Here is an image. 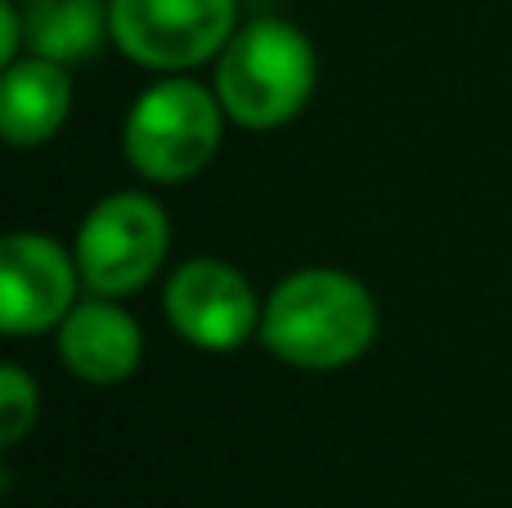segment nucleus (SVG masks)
I'll return each mask as SVG.
<instances>
[{
  "mask_svg": "<svg viewBox=\"0 0 512 508\" xmlns=\"http://www.w3.org/2000/svg\"><path fill=\"white\" fill-rule=\"evenodd\" d=\"M378 306L369 288L346 270H297L261 306V342L292 369H342L369 351Z\"/></svg>",
  "mask_w": 512,
  "mask_h": 508,
  "instance_id": "obj_1",
  "label": "nucleus"
},
{
  "mask_svg": "<svg viewBox=\"0 0 512 508\" xmlns=\"http://www.w3.org/2000/svg\"><path fill=\"white\" fill-rule=\"evenodd\" d=\"M77 284V257L54 239L0 234V333L5 338L59 329L63 315L77 306Z\"/></svg>",
  "mask_w": 512,
  "mask_h": 508,
  "instance_id": "obj_7",
  "label": "nucleus"
},
{
  "mask_svg": "<svg viewBox=\"0 0 512 508\" xmlns=\"http://www.w3.org/2000/svg\"><path fill=\"white\" fill-rule=\"evenodd\" d=\"M108 36V0H23V45L41 59L77 63Z\"/></svg>",
  "mask_w": 512,
  "mask_h": 508,
  "instance_id": "obj_10",
  "label": "nucleus"
},
{
  "mask_svg": "<svg viewBox=\"0 0 512 508\" xmlns=\"http://www.w3.org/2000/svg\"><path fill=\"white\" fill-rule=\"evenodd\" d=\"M225 108L216 90L189 77L153 81L131 104L122 126V153L153 185L194 180L221 149Z\"/></svg>",
  "mask_w": 512,
  "mask_h": 508,
  "instance_id": "obj_3",
  "label": "nucleus"
},
{
  "mask_svg": "<svg viewBox=\"0 0 512 508\" xmlns=\"http://www.w3.org/2000/svg\"><path fill=\"white\" fill-rule=\"evenodd\" d=\"M239 32V0H108V41L153 72L207 63Z\"/></svg>",
  "mask_w": 512,
  "mask_h": 508,
  "instance_id": "obj_5",
  "label": "nucleus"
},
{
  "mask_svg": "<svg viewBox=\"0 0 512 508\" xmlns=\"http://www.w3.org/2000/svg\"><path fill=\"white\" fill-rule=\"evenodd\" d=\"M315 45L288 18H252L230 36L216 63V99L225 117L248 131L292 122L315 95Z\"/></svg>",
  "mask_w": 512,
  "mask_h": 508,
  "instance_id": "obj_2",
  "label": "nucleus"
},
{
  "mask_svg": "<svg viewBox=\"0 0 512 508\" xmlns=\"http://www.w3.org/2000/svg\"><path fill=\"white\" fill-rule=\"evenodd\" d=\"M18 45H23V9L14 0H0V72L14 63Z\"/></svg>",
  "mask_w": 512,
  "mask_h": 508,
  "instance_id": "obj_12",
  "label": "nucleus"
},
{
  "mask_svg": "<svg viewBox=\"0 0 512 508\" xmlns=\"http://www.w3.org/2000/svg\"><path fill=\"white\" fill-rule=\"evenodd\" d=\"M171 248V221L149 194H108L86 212L72 243L81 284L95 297H131L162 270Z\"/></svg>",
  "mask_w": 512,
  "mask_h": 508,
  "instance_id": "obj_4",
  "label": "nucleus"
},
{
  "mask_svg": "<svg viewBox=\"0 0 512 508\" xmlns=\"http://www.w3.org/2000/svg\"><path fill=\"white\" fill-rule=\"evenodd\" d=\"M171 329L203 351H234L261 333V306L239 266L221 257H189L171 270L162 293Z\"/></svg>",
  "mask_w": 512,
  "mask_h": 508,
  "instance_id": "obj_6",
  "label": "nucleus"
},
{
  "mask_svg": "<svg viewBox=\"0 0 512 508\" xmlns=\"http://www.w3.org/2000/svg\"><path fill=\"white\" fill-rule=\"evenodd\" d=\"M36 410H41L36 378L18 365H0V450L18 446L32 432Z\"/></svg>",
  "mask_w": 512,
  "mask_h": 508,
  "instance_id": "obj_11",
  "label": "nucleus"
},
{
  "mask_svg": "<svg viewBox=\"0 0 512 508\" xmlns=\"http://www.w3.org/2000/svg\"><path fill=\"white\" fill-rule=\"evenodd\" d=\"M59 356L68 365V374H77L81 383L113 387L140 369L144 333L135 324V315H126L117 306V297H90V302H77L63 315Z\"/></svg>",
  "mask_w": 512,
  "mask_h": 508,
  "instance_id": "obj_8",
  "label": "nucleus"
},
{
  "mask_svg": "<svg viewBox=\"0 0 512 508\" xmlns=\"http://www.w3.org/2000/svg\"><path fill=\"white\" fill-rule=\"evenodd\" d=\"M72 108V81L68 68L41 54L14 59L0 72V140L9 149H36L54 140L68 122Z\"/></svg>",
  "mask_w": 512,
  "mask_h": 508,
  "instance_id": "obj_9",
  "label": "nucleus"
}]
</instances>
